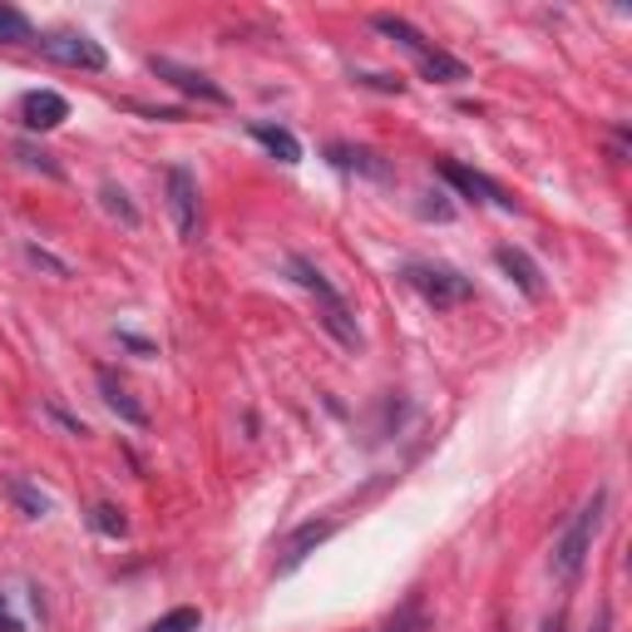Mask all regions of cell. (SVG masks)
<instances>
[{"mask_svg": "<svg viewBox=\"0 0 632 632\" xmlns=\"http://www.w3.org/2000/svg\"><path fill=\"white\" fill-rule=\"evenodd\" d=\"M94 381H99V395H104V405H109V410H114L124 425H134V430H144V425H148V410L134 400V395H128V385L119 381L114 371H104V365H99V371H94Z\"/></svg>", "mask_w": 632, "mask_h": 632, "instance_id": "8fae6325", "label": "cell"}, {"mask_svg": "<svg viewBox=\"0 0 632 632\" xmlns=\"http://www.w3.org/2000/svg\"><path fill=\"white\" fill-rule=\"evenodd\" d=\"M247 134H252L257 144L276 158V163H302V144H296L292 128H282V124H252Z\"/></svg>", "mask_w": 632, "mask_h": 632, "instance_id": "5bb4252c", "label": "cell"}, {"mask_svg": "<svg viewBox=\"0 0 632 632\" xmlns=\"http://www.w3.org/2000/svg\"><path fill=\"white\" fill-rule=\"evenodd\" d=\"M198 628H203V612L198 608H173L158 622H148V632H198Z\"/></svg>", "mask_w": 632, "mask_h": 632, "instance_id": "ac0fdd59", "label": "cell"}, {"mask_svg": "<svg viewBox=\"0 0 632 632\" xmlns=\"http://www.w3.org/2000/svg\"><path fill=\"white\" fill-rule=\"evenodd\" d=\"M69 119V99L59 94V89H30L25 99H20V124L35 128V134H49V128H59Z\"/></svg>", "mask_w": 632, "mask_h": 632, "instance_id": "9c48e42d", "label": "cell"}, {"mask_svg": "<svg viewBox=\"0 0 632 632\" xmlns=\"http://www.w3.org/2000/svg\"><path fill=\"white\" fill-rule=\"evenodd\" d=\"M0 632H20V618L5 608V592H0Z\"/></svg>", "mask_w": 632, "mask_h": 632, "instance_id": "4316f807", "label": "cell"}, {"mask_svg": "<svg viewBox=\"0 0 632 632\" xmlns=\"http://www.w3.org/2000/svg\"><path fill=\"white\" fill-rule=\"evenodd\" d=\"M10 499L25 509V519H45V514H49V499L40 489H30L25 479H10Z\"/></svg>", "mask_w": 632, "mask_h": 632, "instance_id": "ffe728a7", "label": "cell"}, {"mask_svg": "<svg viewBox=\"0 0 632 632\" xmlns=\"http://www.w3.org/2000/svg\"><path fill=\"white\" fill-rule=\"evenodd\" d=\"M168 207H173V223L183 242L203 237V203H198V183L188 168H168Z\"/></svg>", "mask_w": 632, "mask_h": 632, "instance_id": "5b68a950", "label": "cell"}, {"mask_svg": "<svg viewBox=\"0 0 632 632\" xmlns=\"http://www.w3.org/2000/svg\"><path fill=\"white\" fill-rule=\"evenodd\" d=\"M25 40H35V25L25 20V10L0 5V45H25Z\"/></svg>", "mask_w": 632, "mask_h": 632, "instance_id": "2e32d148", "label": "cell"}, {"mask_svg": "<svg viewBox=\"0 0 632 632\" xmlns=\"http://www.w3.org/2000/svg\"><path fill=\"white\" fill-rule=\"evenodd\" d=\"M326 158L346 173H365V178H391V163L371 154V148H351V144H326Z\"/></svg>", "mask_w": 632, "mask_h": 632, "instance_id": "4fadbf2b", "label": "cell"}, {"mask_svg": "<svg viewBox=\"0 0 632 632\" xmlns=\"http://www.w3.org/2000/svg\"><path fill=\"white\" fill-rule=\"evenodd\" d=\"M336 533V523L331 519H312V523H302V529L286 539V549H282V563H276V573H292V568H302L306 558H312L316 549H321L326 539Z\"/></svg>", "mask_w": 632, "mask_h": 632, "instance_id": "30bf717a", "label": "cell"}, {"mask_svg": "<svg viewBox=\"0 0 632 632\" xmlns=\"http://www.w3.org/2000/svg\"><path fill=\"white\" fill-rule=\"evenodd\" d=\"M415 65H420V75L430 79V84H464V79H470V65H464V59H454L450 49H420V55H415Z\"/></svg>", "mask_w": 632, "mask_h": 632, "instance_id": "7c38bea8", "label": "cell"}, {"mask_svg": "<svg viewBox=\"0 0 632 632\" xmlns=\"http://www.w3.org/2000/svg\"><path fill=\"white\" fill-rule=\"evenodd\" d=\"M286 276H292L302 292H312V302H316V316H321V326H326V336H331L341 351H361V326H356V316H351V306H346V296L336 292L331 282H326V272L316 262H306L302 252H292L286 257Z\"/></svg>", "mask_w": 632, "mask_h": 632, "instance_id": "6da1fadb", "label": "cell"}, {"mask_svg": "<svg viewBox=\"0 0 632 632\" xmlns=\"http://www.w3.org/2000/svg\"><path fill=\"white\" fill-rule=\"evenodd\" d=\"M35 45H40V55L65 65V69H89V75H99V69L109 65L104 45H99L94 35H84V30H49V35H40Z\"/></svg>", "mask_w": 632, "mask_h": 632, "instance_id": "277c9868", "label": "cell"}, {"mask_svg": "<svg viewBox=\"0 0 632 632\" xmlns=\"http://www.w3.org/2000/svg\"><path fill=\"white\" fill-rule=\"evenodd\" d=\"M25 257H30V262H35V267H45V272L69 276V262H59V257H55V252H45V247H40V242H25Z\"/></svg>", "mask_w": 632, "mask_h": 632, "instance_id": "7402d4cb", "label": "cell"}, {"mask_svg": "<svg viewBox=\"0 0 632 632\" xmlns=\"http://www.w3.org/2000/svg\"><path fill=\"white\" fill-rule=\"evenodd\" d=\"M425 628V618H420V602H405V608H400V618H395L391 622V628H385V632H420Z\"/></svg>", "mask_w": 632, "mask_h": 632, "instance_id": "603a6c76", "label": "cell"}, {"mask_svg": "<svg viewBox=\"0 0 632 632\" xmlns=\"http://www.w3.org/2000/svg\"><path fill=\"white\" fill-rule=\"evenodd\" d=\"M89 523H94L104 539H124V533H128L124 509H114V504H94V509H89Z\"/></svg>", "mask_w": 632, "mask_h": 632, "instance_id": "e0dca14e", "label": "cell"}, {"mask_svg": "<svg viewBox=\"0 0 632 632\" xmlns=\"http://www.w3.org/2000/svg\"><path fill=\"white\" fill-rule=\"evenodd\" d=\"M440 178L454 188L460 198H470V203H489V207H504V213H514V198L504 193L499 183H494L489 173H479V168H464V163H440Z\"/></svg>", "mask_w": 632, "mask_h": 632, "instance_id": "52a82bcc", "label": "cell"}, {"mask_svg": "<svg viewBox=\"0 0 632 632\" xmlns=\"http://www.w3.org/2000/svg\"><path fill=\"white\" fill-rule=\"evenodd\" d=\"M148 69H154V75L163 79V84H173L178 94L203 99V104H227V89H223V84H213V79H207L203 69L178 65V59H168V55H154V59H148Z\"/></svg>", "mask_w": 632, "mask_h": 632, "instance_id": "8992f818", "label": "cell"}, {"mask_svg": "<svg viewBox=\"0 0 632 632\" xmlns=\"http://www.w3.org/2000/svg\"><path fill=\"white\" fill-rule=\"evenodd\" d=\"M45 415H49V420H55V425H65V430H69V435H89V430H84V420H79V415H69V410H59V405H55V400H49V405H45Z\"/></svg>", "mask_w": 632, "mask_h": 632, "instance_id": "cb8c5ba5", "label": "cell"}, {"mask_svg": "<svg viewBox=\"0 0 632 632\" xmlns=\"http://www.w3.org/2000/svg\"><path fill=\"white\" fill-rule=\"evenodd\" d=\"M371 25L381 30V35H391V40H400L410 55H420V49H430V40L420 35V30L410 25V20H400V15H371Z\"/></svg>", "mask_w": 632, "mask_h": 632, "instance_id": "9a60e30c", "label": "cell"}, {"mask_svg": "<svg viewBox=\"0 0 632 632\" xmlns=\"http://www.w3.org/2000/svg\"><path fill=\"white\" fill-rule=\"evenodd\" d=\"M400 276L435 306V312H450V306H460V302H470V296H474L470 276L454 272V267H444V262H405Z\"/></svg>", "mask_w": 632, "mask_h": 632, "instance_id": "3957f363", "label": "cell"}, {"mask_svg": "<svg viewBox=\"0 0 632 632\" xmlns=\"http://www.w3.org/2000/svg\"><path fill=\"white\" fill-rule=\"evenodd\" d=\"M602 509H608V489H592V499H583V509L573 514L568 529L558 533V543H553L549 573L563 583V588H573V583L583 578V568H588L592 539H598V529H602Z\"/></svg>", "mask_w": 632, "mask_h": 632, "instance_id": "7a4b0ae2", "label": "cell"}, {"mask_svg": "<svg viewBox=\"0 0 632 632\" xmlns=\"http://www.w3.org/2000/svg\"><path fill=\"white\" fill-rule=\"evenodd\" d=\"M539 632H568V612H563V608H558V612H549V618L539 622Z\"/></svg>", "mask_w": 632, "mask_h": 632, "instance_id": "484cf974", "label": "cell"}, {"mask_svg": "<svg viewBox=\"0 0 632 632\" xmlns=\"http://www.w3.org/2000/svg\"><path fill=\"white\" fill-rule=\"evenodd\" d=\"M356 79H361V84H371V89H385V94H400V79H395V75H356Z\"/></svg>", "mask_w": 632, "mask_h": 632, "instance_id": "d4e9b609", "label": "cell"}, {"mask_svg": "<svg viewBox=\"0 0 632 632\" xmlns=\"http://www.w3.org/2000/svg\"><path fill=\"white\" fill-rule=\"evenodd\" d=\"M99 198H104V207H109V213H114L124 227H138V207L128 203V193H124L119 183H104V188H99Z\"/></svg>", "mask_w": 632, "mask_h": 632, "instance_id": "d6986e66", "label": "cell"}, {"mask_svg": "<svg viewBox=\"0 0 632 632\" xmlns=\"http://www.w3.org/2000/svg\"><path fill=\"white\" fill-rule=\"evenodd\" d=\"M608 628H612V608H602L598 612V628H592V632H608Z\"/></svg>", "mask_w": 632, "mask_h": 632, "instance_id": "83f0119b", "label": "cell"}, {"mask_svg": "<svg viewBox=\"0 0 632 632\" xmlns=\"http://www.w3.org/2000/svg\"><path fill=\"white\" fill-rule=\"evenodd\" d=\"M15 158H20V163H25V168H40V173H45V178H59V163H55V158H49L45 148L25 144V138H20V144H15Z\"/></svg>", "mask_w": 632, "mask_h": 632, "instance_id": "44dd1931", "label": "cell"}, {"mask_svg": "<svg viewBox=\"0 0 632 632\" xmlns=\"http://www.w3.org/2000/svg\"><path fill=\"white\" fill-rule=\"evenodd\" d=\"M494 262H499V272L509 276V282L519 286V292L529 296V302H539V296L549 292V282H543V267L533 262V257L523 252V247H509V242L494 247Z\"/></svg>", "mask_w": 632, "mask_h": 632, "instance_id": "ba28073f", "label": "cell"}]
</instances>
